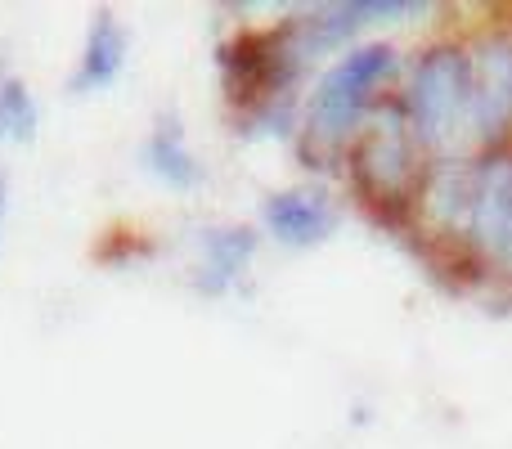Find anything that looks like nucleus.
Instances as JSON below:
<instances>
[{"label":"nucleus","instance_id":"obj_4","mask_svg":"<svg viewBox=\"0 0 512 449\" xmlns=\"http://www.w3.org/2000/svg\"><path fill=\"white\" fill-rule=\"evenodd\" d=\"M414 14H427V5H418V0H346V5L315 9V14L297 18L288 27L301 59H310L319 50H333V45L351 41L355 32H364L373 23H400V18H414Z\"/></svg>","mask_w":512,"mask_h":449},{"label":"nucleus","instance_id":"obj_6","mask_svg":"<svg viewBox=\"0 0 512 449\" xmlns=\"http://www.w3.org/2000/svg\"><path fill=\"white\" fill-rule=\"evenodd\" d=\"M468 234L477 247L512 270V162L477 171V189H472V212H468Z\"/></svg>","mask_w":512,"mask_h":449},{"label":"nucleus","instance_id":"obj_2","mask_svg":"<svg viewBox=\"0 0 512 449\" xmlns=\"http://www.w3.org/2000/svg\"><path fill=\"white\" fill-rule=\"evenodd\" d=\"M396 68V50L391 45H355L346 50L324 77L315 81L310 95V135L319 144H337L351 135V126L369 113L378 86Z\"/></svg>","mask_w":512,"mask_h":449},{"label":"nucleus","instance_id":"obj_11","mask_svg":"<svg viewBox=\"0 0 512 449\" xmlns=\"http://www.w3.org/2000/svg\"><path fill=\"white\" fill-rule=\"evenodd\" d=\"M36 126H41V108H36L27 81L14 72H0V149L36 140Z\"/></svg>","mask_w":512,"mask_h":449},{"label":"nucleus","instance_id":"obj_9","mask_svg":"<svg viewBox=\"0 0 512 449\" xmlns=\"http://www.w3.org/2000/svg\"><path fill=\"white\" fill-rule=\"evenodd\" d=\"M140 167L149 171L158 185L176 189V194H189V189L203 185V162H198V153L189 149L185 126H180L176 113L158 117V122H153V131L144 135V144H140Z\"/></svg>","mask_w":512,"mask_h":449},{"label":"nucleus","instance_id":"obj_8","mask_svg":"<svg viewBox=\"0 0 512 449\" xmlns=\"http://www.w3.org/2000/svg\"><path fill=\"white\" fill-rule=\"evenodd\" d=\"M256 256V234L243 225H216L198 234V265H194V288L203 297H225L234 283L248 274Z\"/></svg>","mask_w":512,"mask_h":449},{"label":"nucleus","instance_id":"obj_3","mask_svg":"<svg viewBox=\"0 0 512 449\" xmlns=\"http://www.w3.org/2000/svg\"><path fill=\"white\" fill-rule=\"evenodd\" d=\"M472 144H490L512 126V36L490 32L468 50Z\"/></svg>","mask_w":512,"mask_h":449},{"label":"nucleus","instance_id":"obj_10","mask_svg":"<svg viewBox=\"0 0 512 449\" xmlns=\"http://www.w3.org/2000/svg\"><path fill=\"white\" fill-rule=\"evenodd\" d=\"M360 171L382 198H396L414 176V149L400 131V117H382L360 149Z\"/></svg>","mask_w":512,"mask_h":449},{"label":"nucleus","instance_id":"obj_5","mask_svg":"<svg viewBox=\"0 0 512 449\" xmlns=\"http://www.w3.org/2000/svg\"><path fill=\"white\" fill-rule=\"evenodd\" d=\"M261 225L283 247H315L337 229V207L324 189H279L261 203Z\"/></svg>","mask_w":512,"mask_h":449},{"label":"nucleus","instance_id":"obj_1","mask_svg":"<svg viewBox=\"0 0 512 449\" xmlns=\"http://www.w3.org/2000/svg\"><path fill=\"white\" fill-rule=\"evenodd\" d=\"M405 113L414 140L441 158H459L472 144V99H468V50H427L405 90Z\"/></svg>","mask_w":512,"mask_h":449},{"label":"nucleus","instance_id":"obj_12","mask_svg":"<svg viewBox=\"0 0 512 449\" xmlns=\"http://www.w3.org/2000/svg\"><path fill=\"white\" fill-rule=\"evenodd\" d=\"M5 203H9V189H5V176H0V225H5Z\"/></svg>","mask_w":512,"mask_h":449},{"label":"nucleus","instance_id":"obj_7","mask_svg":"<svg viewBox=\"0 0 512 449\" xmlns=\"http://www.w3.org/2000/svg\"><path fill=\"white\" fill-rule=\"evenodd\" d=\"M126 63H131V32L122 27V18H113L104 9V14H95L86 41H81L68 90L72 95H99V90H108L117 77H122Z\"/></svg>","mask_w":512,"mask_h":449}]
</instances>
